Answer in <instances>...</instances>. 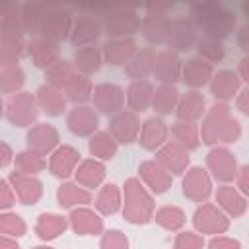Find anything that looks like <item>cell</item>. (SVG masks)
Here are the masks:
<instances>
[{"label": "cell", "mask_w": 249, "mask_h": 249, "mask_svg": "<svg viewBox=\"0 0 249 249\" xmlns=\"http://www.w3.org/2000/svg\"><path fill=\"white\" fill-rule=\"evenodd\" d=\"M198 136L200 142L208 146L233 144L241 138V123L231 115V107L228 103L216 101L206 109L202 124H198Z\"/></svg>", "instance_id": "6da1fadb"}, {"label": "cell", "mask_w": 249, "mask_h": 249, "mask_svg": "<svg viewBox=\"0 0 249 249\" xmlns=\"http://www.w3.org/2000/svg\"><path fill=\"white\" fill-rule=\"evenodd\" d=\"M193 23L202 31V37L224 41L235 29V14L220 2H198L191 6Z\"/></svg>", "instance_id": "7a4b0ae2"}, {"label": "cell", "mask_w": 249, "mask_h": 249, "mask_svg": "<svg viewBox=\"0 0 249 249\" xmlns=\"http://www.w3.org/2000/svg\"><path fill=\"white\" fill-rule=\"evenodd\" d=\"M123 193V218L130 224H148L154 216V195L144 187L138 177H128L121 189Z\"/></svg>", "instance_id": "3957f363"}, {"label": "cell", "mask_w": 249, "mask_h": 249, "mask_svg": "<svg viewBox=\"0 0 249 249\" xmlns=\"http://www.w3.org/2000/svg\"><path fill=\"white\" fill-rule=\"evenodd\" d=\"M4 115L10 121V124H14L18 128L33 126L39 117V105H37L35 93L21 89V91L10 95L8 101L4 103Z\"/></svg>", "instance_id": "277c9868"}, {"label": "cell", "mask_w": 249, "mask_h": 249, "mask_svg": "<svg viewBox=\"0 0 249 249\" xmlns=\"http://www.w3.org/2000/svg\"><path fill=\"white\" fill-rule=\"evenodd\" d=\"M101 27L111 39L130 37L140 29V18L130 8H109L105 10Z\"/></svg>", "instance_id": "5b68a950"}, {"label": "cell", "mask_w": 249, "mask_h": 249, "mask_svg": "<svg viewBox=\"0 0 249 249\" xmlns=\"http://www.w3.org/2000/svg\"><path fill=\"white\" fill-rule=\"evenodd\" d=\"M193 226L200 235H222L230 230V218L214 202H202L193 214Z\"/></svg>", "instance_id": "8992f818"}, {"label": "cell", "mask_w": 249, "mask_h": 249, "mask_svg": "<svg viewBox=\"0 0 249 249\" xmlns=\"http://www.w3.org/2000/svg\"><path fill=\"white\" fill-rule=\"evenodd\" d=\"M72 14L66 8L60 6H49L43 19H41V27H39V35L53 41V43H60L64 39L70 37V29H72Z\"/></svg>", "instance_id": "52a82bcc"}, {"label": "cell", "mask_w": 249, "mask_h": 249, "mask_svg": "<svg viewBox=\"0 0 249 249\" xmlns=\"http://www.w3.org/2000/svg\"><path fill=\"white\" fill-rule=\"evenodd\" d=\"M206 171L212 179L220 183H231L239 169L235 154L226 146H212L206 154Z\"/></svg>", "instance_id": "ba28073f"}, {"label": "cell", "mask_w": 249, "mask_h": 249, "mask_svg": "<svg viewBox=\"0 0 249 249\" xmlns=\"http://www.w3.org/2000/svg\"><path fill=\"white\" fill-rule=\"evenodd\" d=\"M181 189L183 195L193 200V202H206L212 195V177L208 175V171L200 165H189L183 173V181H181Z\"/></svg>", "instance_id": "9c48e42d"}, {"label": "cell", "mask_w": 249, "mask_h": 249, "mask_svg": "<svg viewBox=\"0 0 249 249\" xmlns=\"http://www.w3.org/2000/svg\"><path fill=\"white\" fill-rule=\"evenodd\" d=\"M91 99H93V109L103 113V115H117L119 111H123L124 107V89L117 84L111 82H101L97 86H93L91 91Z\"/></svg>", "instance_id": "30bf717a"}, {"label": "cell", "mask_w": 249, "mask_h": 249, "mask_svg": "<svg viewBox=\"0 0 249 249\" xmlns=\"http://www.w3.org/2000/svg\"><path fill=\"white\" fill-rule=\"evenodd\" d=\"M58 140H60L58 128L51 123H35L33 126L27 128V134H25L27 150H31L43 158L58 146Z\"/></svg>", "instance_id": "8fae6325"}, {"label": "cell", "mask_w": 249, "mask_h": 249, "mask_svg": "<svg viewBox=\"0 0 249 249\" xmlns=\"http://www.w3.org/2000/svg\"><path fill=\"white\" fill-rule=\"evenodd\" d=\"M196 27L189 18H173L169 21V33H167V41L165 45L169 47V51L173 53H185L191 51L196 45Z\"/></svg>", "instance_id": "7c38bea8"}, {"label": "cell", "mask_w": 249, "mask_h": 249, "mask_svg": "<svg viewBox=\"0 0 249 249\" xmlns=\"http://www.w3.org/2000/svg\"><path fill=\"white\" fill-rule=\"evenodd\" d=\"M169 21H171V18L165 16V8L150 6L148 16H144V19H140V29H142L144 39L150 45H165L167 33H169Z\"/></svg>", "instance_id": "4fadbf2b"}, {"label": "cell", "mask_w": 249, "mask_h": 249, "mask_svg": "<svg viewBox=\"0 0 249 249\" xmlns=\"http://www.w3.org/2000/svg\"><path fill=\"white\" fill-rule=\"evenodd\" d=\"M66 126L74 136H91L99 130V115L91 105H74L66 115Z\"/></svg>", "instance_id": "5bb4252c"}, {"label": "cell", "mask_w": 249, "mask_h": 249, "mask_svg": "<svg viewBox=\"0 0 249 249\" xmlns=\"http://www.w3.org/2000/svg\"><path fill=\"white\" fill-rule=\"evenodd\" d=\"M8 183L12 185L18 202H21L25 206L37 204L43 196V183L37 175H25V173H19L14 169L8 175Z\"/></svg>", "instance_id": "9a60e30c"}, {"label": "cell", "mask_w": 249, "mask_h": 249, "mask_svg": "<svg viewBox=\"0 0 249 249\" xmlns=\"http://www.w3.org/2000/svg\"><path fill=\"white\" fill-rule=\"evenodd\" d=\"M49 156H51L49 163H47L49 171L62 181H66L70 175H74V171L80 163V152L70 144H58Z\"/></svg>", "instance_id": "2e32d148"}, {"label": "cell", "mask_w": 249, "mask_h": 249, "mask_svg": "<svg viewBox=\"0 0 249 249\" xmlns=\"http://www.w3.org/2000/svg\"><path fill=\"white\" fill-rule=\"evenodd\" d=\"M138 179L152 195H163L173 183V175L165 171L156 160H144L138 165Z\"/></svg>", "instance_id": "e0dca14e"}, {"label": "cell", "mask_w": 249, "mask_h": 249, "mask_svg": "<svg viewBox=\"0 0 249 249\" xmlns=\"http://www.w3.org/2000/svg\"><path fill=\"white\" fill-rule=\"evenodd\" d=\"M140 119L136 113L132 111H119L117 115L111 117L109 121V134L117 140V144H132L134 140H138L140 134Z\"/></svg>", "instance_id": "ac0fdd59"}, {"label": "cell", "mask_w": 249, "mask_h": 249, "mask_svg": "<svg viewBox=\"0 0 249 249\" xmlns=\"http://www.w3.org/2000/svg\"><path fill=\"white\" fill-rule=\"evenodd\" d=\"M25 45L27 43L23 39V31L0 25V68L18 64L25 51Z\"/></svg>", "instance_id": "d6986e66"}, {"label": "cell", "mask_w": 249, "mask_h": 249, "mask_svg": "<svg viewBox=\"0 0 249 249\" xmlns=\"http://www.w3.org/2000/svg\"><path fill=\"white\" fill-rule=\"evenodd\" d=\"M103 33L101 21L97 18H93L91 14H80L74 21H72V29H70V43L80 49V47H88V45H95V41L99 39V35Z\"/></svg>", "instance_id": "ffe728a7"}, {"label": "cell", "mask_w": 249, "mask_h": 249, "mask_svg": "<svg viewBox=\"0 0 249 249\" xmlns=\"http://www.w3.org/2000/svg\"><path fill=\"white\" fill-rule=\"evenodd\" d=\"M154 160H156L165 171H169L171 175H183L185 169L191 165L189 152H187L185 148H181L179 144H175L173 140H167L161 148H158Z\"/></svg>", "instance_id": "44dd1931"}, {"label": "cell", "mask_w": 249, "mask_h": 249, "mask_svg": "<svg viewBox=\"0 0 249 249\" xmlns=\"http://www.w3.org/2000/svg\"><path fill=\"white\" fill-rule=\"evenodd\" d=\"M68 226L78 235H101L103 233V218L99 212L88 206H76L68 214Z\"/></svg>", "instance_id": "7402d4cb"}, {"label": "cell", "mask_w": 249, "mask_h": 249, "mask_svg": "<svg viewBox=\"0 0 249 249\" xmlns=\"http://www.w3.org/2000/svg\"><path fill=\"white\" fill-rule=\"evenodd\" d=\"M214 198H216V206L228 216V218H241L245 212H247V196L241 195L231 183H222L216 193H214Z\"/></svg>", "instance_id": "603a6c76"}, {"label": "cell", "mask_w": 249, "mask_h": 249, "mask_svg": "<svg viewBox=\"0 0 249 249\" xmlns=\"http://www.w3.org/2000/svg\"><path fill=\"white\" fill-rule=\"evenodd\" d=\"M181 66H183V60L179 58L177 53H173V51H161L154 58L152 74L161 84L175 86V82L181 80Z\"/></svg>", "instance_id": "cb8c5ba5"}, {"label": "cell", "mask_w": 249, "mask_h": 249, "mask_svg": "<svg viewBox=\"0 0 249 249\" xmlns=\"http://www.w3.org/2000/svg\"><path fill=\"white\" fill-rule=\"evenodd\" d=\"M173 113H175L177 121L198 123L206 113V97L198 89H189L187 93L179 95V101H177Z\"/></svg>", "instance_id": "d4e9b609"}, {"label": "cell", "mask_w": 249, "mask_h": 249, "mask_svg": "<svg viewBox=\"0 0 249 249\" xmlns=\"http://www.w3.org/2000/svg\"><path fill=\"white\" fill-rule=\"evenodd\" d=\"M167 136H169V126L165 124V121L160 117H150L140 124L138 142L144 150L156 152L167 142Z\"/></svg>", "instance_id": "484cf974"}, {"label": "cell", "mask_w": 249, "mask_h": 249, "mask_svg": "<svg viewBox=\"0 0 249 249\" xmlns=\"http://www.w3.org/2000/svg\"><path fill=\"white\" fill-rule=\"evenodd\" d=\"M208 86H210V93L216 97V101L228 103L230 99H233L237 95V91L245 84L239 80V76L233 70H220L210 78Z\"/></svg>", "instance_id": "4316f807"}, {"label": "cell", "mask_w": 249, "mask_h": 249, "mask_svg": "<svg viewBox=\"0 0 249 249\" xmlns=\"http://www.w3.org/2000/svg\"><path fill=\"white\" fill-rule=\"evenodd\" d=\"M25 49H27V53L31 56V62L37 68H43V70H47L49 66H53L60 58L58 45L49 41V39H45V37H41V35L31 37L29 43L25 45Z\"/></svg>", "instance_id": "83f0119b"}, {"label": "cell", "mask_w": 249, "mask_h": 249, "mask_svg": "<svg viewBox=\"0 0 249 249\" xmlns=\"http://www.w3.org/2000/svg\"><path fill=\"white\" fill-rule=\"evenodd\" d=\"M107 169L105 163L95 160V158H88V160H80L76 171H74V179L78 185H82L84 189L91 191V189H99L105 181Z\"/></svg>", "instance_id": "f1b7e54d"}, {"label": "cell", "mask_w": 249, "mask_h": 249, "mask_svg": "<svg viewBox=\"0 0 249 249\" xmlns=\"http://www.w3.org/2000/svg\"><path fill=\"white\" fill-rule=\"evenodd\" d=\"M214 76V66L208 64L206 60L193 56L181 66V80L191 88V89H200L204 88L210 78Z\"/></svg>", "instance_id": "f546056e"}, {"label": "cell", "mask_w": 249, "mask_h": 249, "mask_svg": "<svg viewBox=\"0 0 249 249\" xmlns=\"http://www.w3.org/2000/svg\"><path fill=\"white\" fill-rule=\"evenodd\" d=\"M136 53V43L130 37H119V39H107L101 47L103 60L111 66H124L130 56Z\"/></svg>", "instance_id": "4dcf8cb0"}, {"label": "cell", "mask_w": 249, "mask_h": 249, "mask_svg": "<svg viewBox=\"0 0 249 249\" xmlns=\"http://www.w3.org/2000/svg\"><path fill=\"white\" fill-rule=\"evenodd\" d=\"M152 95H154V86L150 80H136L130 82L126 91H124V101L128 111L132 113H144L152 105Z\"/></svg>", "instance_id": "1f68e13d"}, {"label": "cell", "mask_w": 249, "mask_h": 249, "mask_svg": "<svg viewBox=\"0 0 249 249\" xmlns=\"http://www.w3.org/2000/svg\"><path fill=\"white\" fill-rule=\"evenodd\" d=\"M35 99H37V105H39V111H43L45 115H49V117H58V115H62L64 111H66V95L60 91V89H56V88H53V86H49V84H41L39 88H37V91H35Z\"/></svg>", "instance_id": "d6a6232c"}, {"label": "cell", "mask_w": 249, "mask_h": 249, "mask_svg": "<svg viewBox=\"0 0 249 249\" xmlns=\"http://www.w3.org/2000/svg\"><path fill=\"white\" fill-rule=\"evenodd\" d=\"M72 66L76 68L78 74H84V76H91L95 74L101 64H103V54H101V47L97 45H88V47H80L74 51V56H72Z\"/></svg>", "instance_id": "836d02e7"}, {"label": "cell", "mask_w": 249, "mask_h": 249, "mask_svg": "<svg viewBox=\"0 0 249 249\" xmlns=\"http://www.w3.org/2000/svg\"><path fill=\"white\" fill-rule=\"evenodd\" d=\"M56 200L62 208H76V206H86L93 200L91 191L84 189L76 181H62L56 189Z\"/></svg>", "instance_id": "e575fe53"}, {"label": "cell", "mask_w": 249, "mask_h": 249, "mask_svg": "<svg viewBox=\"0 0 249 249\" xmlns=\"http://www.w3.org/2000/svg\"><path fill=\"white\" fill-rule=\"evenodd\" d=\"M93 206L95 212H99L101 216H113L121 210L123 206V193L121 187L115 183H105L99 187L95 198H93Z\"/></svg>", "instance_id": "d590c367"}, {"label": "cell", "mask_w": 249, "mask_h": 249, "mask_svg": "<svg viewBox=\"0 0 249 249\" xmlns=\"http://www.w3.org/2000/svg\"><path fill=\"white\" fill-rule=\"evenodd\" d=\"M66 228H68V218L54 212H43L37 216V222H35V233L43 241L56 239L60 233L66 231Z\"/></svg>", "instance_id": "8d00e7d4"}, {"label": "cell", "mask_w": 249, "mask_h": 249, "mask_svg": "<svg viewBox=\"0 0 249 249\" xmlns=\"http://www.w3.org/2000/svg\"><path fill=\"white\" fill-rule=\"evenodd\" d=\"M154 58H156V53H154L150 47L136 51V53L130 56V60L124 64V74L128 76V80H130V82L146 80V78L152 74Z\"/></svg>", "instance_id": "74e56055"}, {"label": "cell", "mask_w": 249, "mask_h": 249, "mask_svg": "<svg viewBox=\"0 0 249 249\" xmlns=\"http://www.w3.org/2000/svg\"><path fill=\"white\" fill-rule=\"evenodd\" d=\"M88 148H89V154H91L95 160L107 161V160H113V158L117 156L119 144H117V140H115L107 130H97L95 134L89 136Z\"/></svg>", "instance_id": "f35d334b"}, {"label": "cell", "mask_w": 249, "mask_h": 249, "mask_svg": "<svg viewBox=\"0 0 249 249\" xmlns=\"http://www.w3.org/2000/svg\"><path fill=\"white\" fill-rule=\"evenodd\" d=\"M91 91H93L91 80L84 74H78V72L62 89V93L66 95V101H70L74 105H86L91 99Z\"/></svg>", "instance_id": "ab89813d"}, {"label": "cell", "mask_w": 249, "mask_h": 249, "mask_svg": "<svg viewBox=\"0 0 249 249\" xmlns=\"http://www.w3.org/2000/svg\"><path fill=\"white\" fill-rule=\"evenodd\" d=\"M152 220H156V224H160L167 231H181L183 226L187 224V214L183 208H179L175 204H165V206H160L158 210H154Z\"/></svg>", "instance_id": "60d3db41"}, {"label": "cell", "mask_w": 249, "mask_h": 249, "mask_svg": "<svg viewBox=\"0 0 249 249\" xmlns=\"http://www.w3.org/2000/svg\"><path fill=\"white\" fill-rule=\"evenodd\" d=\"M171 136L173 142L179 144L181 148H185L187 152L196 150L200 144V136H198V124L196 123H187V121H175L171 124Z\"/></svg>", "instance_id": "b9f144b4"}, {"label": "cell", "mask_w": 249, "mask_h": 249, "mask_svg": "<svg viewBox=\"0 0 249 249\" xmlns=\"http://www.w3.org/2000/svg\"><path fill=\"white\" fill-rule=\"evenodd\" d=\"M179 101V89L175 86L161 84L154 89L152 95V107L158 115H171L175 111V105Z\"/></svg>", "instance_id": "7bdbcfd3"}, {"label": "cell", "mask_w": 249, "mask_h": 249, "mask_svg": "<svg viewBox=\"0 0 249 249\" xmlns=\"http://www.w3.org/2000/svg\"><path fill=\"white\" fill-rule=\"evenodd\" d=\"M74 74H76V68L72 66V62L64 60V58H58L53 66H49L45 70V80H47L45 84H49V86H53V88L62 91L66 88V84L74 78Z\"/></svg>", "instance_id": "ee69618b"}, {"label": "cell", "mask_w": 249, "mask_h": 249, "mask_svg": "<svg viewBox=\"0 0 249 249\" xmlns=\"http://www.w3.org/2000/svg\"><path fill=\"white\" fill-rule=\"evenodd\" d=\"M47 8H49V6H45V4H21V6H19V16H21L23 33L33 35V37L39 35L41 19H43Z\"/></svg>", "instance_id": "f6af8a7d"}, {"label": "cell", "mask_w": 249, "mask_h": 249, "mask_svg": "<svg viewBox=\"0 0 249 249\" xmlns=\"http://www.w3.org/2000/svg\"><path fill=\"white\" fill-rule=\"evenodd\" d=\"M14 167H16V171L25 173V175H37L47 167V160L25 148L14 156Z\"/></svg>", "instance_id": "bcb514c9"}, {"label": "cell", "mask_w": 249, "mask_h": 249, "mask_svg": "<svg viewBox=\"0 0 249 249\" xmlns=\"http://www.w3.org/2000/svg\"><path fill=\"white\" fill-rule=\"evenodd\" d=\"M25 84V72L19 64L0 68V93H18Z\"/></svg>", "instance_id": "7dc6e473"}, {"label": "cell", "mask_w": 249, "mask_h": 249, "mask_svg": "<svg viewBox=\"0 0 249 249\" xmlns=\"http://www.w3.org/2000/svg\"><path fill=\"white\" fill-rule=\"evenodd\" d=\"M195 49H196V53H198L196 56L202 58V60H206V62L212 64V66H214L216 62H222L224 56H226V49H224L222 41H216V39L200 37V39H196Z\"/></svg>", "instance_id": "c3c4849f"}, {"label": "cell", "mask_w": 249, "mask_h": 249, "mask_svg": "<svg viewBox=\"0 0 249 249\" xmlns=\"http://www.w3.org/2000/svg\"><path fill=\"white\" fill-rule=\"evenodd\" d=\"M25 231H27V224L19 214L10 212V210L0 212V235H8L16 239V237L25 235Z\"/></svg>", "instance_id": "681fc988"}, {"label": "cell", "mask_w": 249, "mask_h": 249, "mask_svg": "<svg viewBox=\"0 0 249 249\" xmlns=\"http://www.w3.org/2000/svg\"><path fill=\"white\" fill-rule=\"evenodd\" d=\"M204 235L195 230H181L173 239V249H204Z\"/></svg>", "instance_id": "f907efd6"}, {"label": "cell", "mask_w": 249, "mask_h": 249, "mask_svg": "<svg viewBox=\"0 0 249 249\" xmlns=\"http://www.w3.org/2000/svg\"><path fill=\"white\" fill-rule=\"evenodd\" d=\"M130 241L121 230H107L101 233L99 249H128Z\"/></svg>", "instance_id": "816d5d0a"}, {"label": "cell", "mask_w": 249, "mask_h": 249, "mask_svg": "<svg viewBox=\"0 0 249 249\" xmlns=\"http://www.w3.org/2000/svg\"><path fill=\"white\" fill-rule=\"evenodd\" d=\"M208 249H241V241L230 235H212L206 243Z\"/></svg>", "instance_id": "f5cc1de1"}, {"label": "cell", "mask_w": 249, "mask_h": 249, "mask_svg": "<svg viewBox=\"0 0 249 249\" xmlns=\"http://www.w3.org/2000/svg\"><path fill=\"white\" fill-rule=\"evenodd\" d=\"M16 204V193L12 189V185L8 183V179L0 177V210H10Z\"/></svg>", "instance_id": "db71d44e"}, {"label": "cell", "mask_w": 249, "mask_h": 249, "mask_svg": "<svg viewBox=\"0 0 249 249\" xmlns=\"http://www.w3.org/2000/svg\"><path fill=\"white\" fill-rule=\"evenodd\" d=\"M233 181H235V189H237L241 195L247 196V193H249V167H247V165H239V169H237Z\"/></svg>", "instance_id": "11a10c76"}, {"label": "cell", "mask_w": 249, "mask_h": 249, "mask_svg": "<svg viewBox=\"0 0 249 249\" xmlns=\"http://www.w3.org/2000/svg\"><path fill=\"white\" fill-rule=\"evenodd\" d=\"M233 103H235V107H237L243 115H249V88H247V86H243V88L237 91V95L233 97Z\"/></svg>", "instance_id": "9f6ffc18"}, {"label": "cell", "mask_w": 249, "mask_h": 249, "mask_svg": "<svg viewBox=\"0 0 249 249\" xmlns=\"http://www.w3.org/2000/svg\"><path fill=\"white\" fill-rule=\"evenodd\" d=\"M14 150H12V146L8 144V142H4V140H0V169H4V167H8L10 163H14Z\"/></svg>", "instance_id": "6f0895ef"}, {"label": "cell", "mask_w": 249, "mask_h": 249, "mask_svg": "<svg viewBox=\"0 0 249 249\" xmlns=\"http://www.w3.org/2000/svg\"><path fill=\"white\" fill-rule=\"evenodd\" d=\"M235 41H237L241 51L249 53V25H241L239 27V31L235 33Z\"/></svg>", "instance_id": "680465c9"}, {"label": "cell", "mask_w": 249, "mask_h": 249, "mask_svg": "<svg viewBox=\"0 0 249 249\" xmlns=\"http://www.w3.org/2000/svg\"><path fill=\"white\" fill-rule=\"evenodd\" d=\"M235 74L239 76V80H241L243 84H247V80H249V56L241 58V62H239V70H237Z\"/></svg>", "instance_id": "91938a15"}, {"label": "cell", "mask_w": 249, "mask_h": 249, "mask_svg": "<svg viewBox=\"0 0 249 249\" xmlns=\"http://www.w3.org/2000/svg\"><path fill=\"white\" fill-rule=\"evenodd\" d=\"M0 249H19L18 241L8 235H0Z\"/></svg>", "instance_id": "94428289"}, {"label": "cell", "mask_w": 249, "mask_h": 249, "mask_svg": "<svg viewBox=\"0 0 249 249\" xmlns=\"http://www.w3.org/2000/svg\"><path fill=\"white\" fill-rule=\"evenodd\" d=\"M31 249H56V247H53V245H35Z\"/></svg>", "instance_id": "6125c7cd"}, {"label": "cell", "mask_w": 249, "mask_h": 249, "mask_svg": "<svg viewBox=\"0 0 249 249\" xmlns=\"http://www.w3.org/2000/svg\"><path fill=\"white\" fill-rule=\"evenodd\" d=\"M4 117V99H2V93H0V119Z\"/></svg>", "instance_id": "be15d7a7"}]
</instances>
